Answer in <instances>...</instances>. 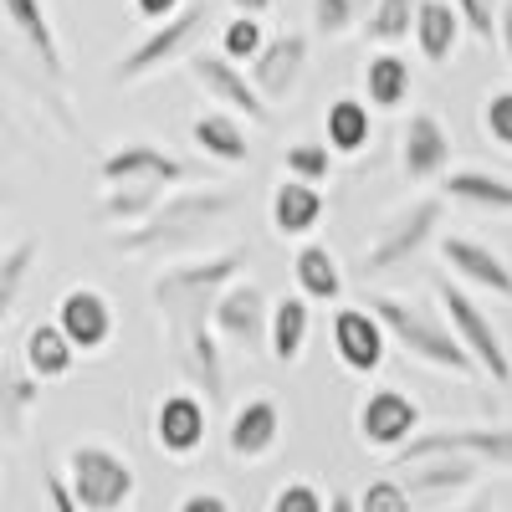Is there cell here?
Here are the masks:
<instances>
[{
  "instance_id": "cell-6",
  "label": "cell",
  "mask_w": 512,
  "mask_h": 512,
  "mask_svg": "<svg viewBox=\"0 0 512 512\" xmlns=\"http://www.w3.org/2000/svg\"><path fill=\"white\" fill-rule=\"evenodd\" d=\"M441 216H446V200H441V195H420V200H410L405 210H395V216L384 221V231L369 241V251H364V262H359V267H364L369 277H379V272H390V267L410 262L415 251L431 246Z\"/></svg>"
},
{
  "instance_id": "cell-12",
  "label": "cell",
  "mask_w": 512,
  "mask_h": 512,
  "mask_svg": "<svg viewBox=\"0 0 512 512\" xmlns=\"http://www.w3.org/2000/svg\"><path fill=\"white\" fill-rule=\"evenodd\" d=\"M333 354L354 374H374L384 364V354H390V333H384V323L364 303L359 308H338L333 313Z\"/></svg>"
},
{
  "instance_id": "cell-49",
  "label": "cell",
  "mask_w": 512,
  "mask_h": 512,
  "mask_svg": "<svg viewBox=\"0 0 512 512\" xmlns=\"http://www.w3.org/2000/svg\"><path fill=\"white\" fill-rule=\"evenodd\" d=\"M354 6H359V11H369V6H374V0H354Z\"/></svg>"
},
{
  "instance_id": "cell-36",
  "label": "cell",
  "mask_w": 512,
  "mask_h": 512,
  "mask_svg": "<svg viewBox=\"0 0 512 512\" xmlns=\"http://www.w3.org/2000/svg\"><path fill=\"white\" fill-rule=\"evenodd\" d=\"M262 41H267L262 16H231L226 31H221V57H231V62H251L256 52H262Z\"/></svg>"
},
{
  "instance_id": "cell-4",
  "label": "cell",
  "mask_w": 512,
  "mask_h": 512,
  "mask_svg": "<svg viewBox=\"0 0 512 512\" xmlns=\"http://www.w3.org/2000/svg\"><path fill=\"white\" fill-rule=\"evenodd\" d=\"M67 487L82 512H123L134 497V466L113 446H72L67 451Z\"/></svg>"
},
{
  "instance_id": "cell-37",
  "label": "cell",
  "mask_w": 512,
  "mask_h": 512,
  "mask_svg": "<svg viewBox=\"0 0 512 512\" xmlns=\"http://www.w3.org/2000/svg\"><path fill=\"white\" fill-rule=\"evenodd\" d=\"M359 512H415V497L405 492L400 477H374L359 492Z\"/></svg>"
},
{
  "instance_id": "cell-15",
  "label": "cell",
  "mask_w": 512,
  "mask_h": 512,
  "mask_svg": "<svg viewBox=\"0 0 512 512\" xmlns=\"http://www.w3.org/2000/svg\"><path fill=\"white\" fill-rule=\"evenodd\" d=\"M57 328L72 338L77 354H98L113 338V303L98 287H72L57 303Z\"/></svg>"
},
{
  "instance_id": "cell-3",
  "label": "cell",
  "mask_w": 512,
  "mask_h": 512,
  "mask_svg": "<svg viewBox=\"0 0 512 512\" xmlns=\"http://www.w3.org/2000/svg\"><path fill=\"white\" fill-rule=\"evenodd\" d=\"M364 308H369V313L384 323V333H390L405 354H415L420 364H431V369H441V374H477L472 354L456 344L451 323H441L431 308L410 303V297H390V292H374Z\"/></svg>"
},
{
  "instance_id": "cell-44",
  "label": "cell",
  "mask_w": 512,
  "mask_h": 512,
  "mask_svg": "<svg viewBox=\"0 0 512 512\" xmlns=\"http://www.w3.org/2000/svg\"><path fill=\"white\" fill-rule=\"evenodd\" d=\"M134 11H139L144 21H164V16L180 11V0H134Z\"/></svg>"
},
{
  "instance_id": "cell-8",
  "label": "cell",
  "mask_w": 512,
  "mask_h": 512,
  "mask_svg": "<svg viewBox=\"0 0 512 512\" xmlns=\"http://www.w3.org/2000/svg\"><path fill=\"white\" fill-rule=\"evenodd\" d=\"M472 456L482 466H512V425H451V431H415L400 451H395V466L405 461H420V456Z\"/></svg>"
},
{
  "instance_id": "cell-14",
  "label": "cell",
  "mask_w": 512,
  "mask_h": 512,
  "mask_svg": "<svg viewBox=\"0 0 512 512\" xmlns=\"http://www.w3.org/2000/svg\"><path fill=\"white\" fill-rule=\"evenodd\" d=\"M205 431H210V415H205V400L195 390H175V395L159 400L154 441H159L164 456H195L205 446Z\"/></svg>"
},
{
  "instance_id": "cell-45",
  "label": "cell",
  "mask_w": 512,
  "mask_h": 512,
  "mask_svg": "<svg viewBox=\"0 0 512 512\" xmlns=\"http://www.w3.org/2000/svg\"><path fill=\"white\" fill-rule=\"evenodd\" d=\"M497 47L507 52V67H512V0L497 6Z\"/></svg>"
},
{
  "instance_id": "cell-30",
  "label": "cell",
  "mask_w": 512,
  "mask_h": 512,
  "mask_svg": "<svg viewBox=\"0 0 512 512\" xmlns=\"http://www.w3.org/2000/svg\"><path fill=\"white\" fill-rule=\"evenodd\" d=\"M36 400H41V379L31 369L21 374L11 364H0V436L16 441L26 431V415L36 410Z\"/></svg>"
},
{
  "instance_id": "cell-2",
  "label": "cell",
  "mask_w": 512,
  "mask_h": 512,
  "mask_svg": "<svg viewBox=\"0 0 512 512\" xmlns=\"http://www.w3.org/2000/svg\"><path fill=\"white\" fill-rule=\"evenodd\" d=\"M241 205L236 190H190V195H164L144 221L123 226L113 236L118 256H175V251H190L210 226L221 216Z\"/></svg>"
},
{
  "instance_id": "cell-34",
  "label": "cell",
  "mask_w": 512,
  "mask_h": 512,
  "mask_svg": "<svg viewBox=\"0 0 512 512\" xmlns=\"http://www.w3.org/2000/svg\"><path fill=\"white\" fill-rule=\"evenodd\" d=\"M369 41H405L415 31V0H374L364 16Z\"/></svg>"
},
{
  "instance_id": "cell-29",
  "label": "cell",
  "mask_w": 512,
  "mask_h": 512,
  "mask_svg": "<svg viewBox=\"0 0 512 512\" xmlns=\"http://www.w3.org/2000/svg\"><path fill=\"white\" fill-rule=\"evenodd\" d=\"M72 364H77V349H72V338L57 328V318L52 323H36L26 333V369L36 379H67Z\"/></svg>"
},
{
  "instance_id": "cell-41",
  "label": "cell",
  "mask_w": 512,
  "mask_h": 512,
  "mask_svg": "<svg viewBox=\"0 0 512 512\" xmlns=\"http://www.w3.org/2000/svg\"><path fill=\"white\" fill-rule=\"evenodd\" d=\"M451 6H456L461 26L472 31L477 41H497V6L492 0H451Z\"/></svg>"
},
{
  "instance_id": "cell-38",
  "label": "cell",
  "mask_w": 512,
  "mask_h": 512,
  "mask_svg": "<svg viewBox=\"0 0 512 512\" xmlns=\"http://www.w3.org/2000/svg\"><path fill=\"white\" fill-rule=\"evenodd\" d=\"M359 6L354 0H313V31L318 36H344L354 26Z\"/></svg>"
},
{
  "instance_id": "cell-47",
  "label": "cell",
  "mask_w": 512,
  "mask_h": 512,
  "mask_svg": "<svg viewBox=\"0 0 512 512\" xmlns=\"http://www.w3.org/2000/svg\"><path fill=\"white\" fill-rule=\"evenodd\" d=\"M328 512H359V502H354L349 492H333V497H328Z\"/></svg>"
},
{
  "instance_id": "cell-42",
  "label": "cell",
  "mask_w": 512,
  "mask_h": 512,
  "mask_svg": "<svg viewBox=\"0 0 512 512\" xmlns=\"http://www.w3.org/2000/svg\"><path fill=\"white\" fill-rule=\"evenodd\" d=\"M41 492H47V512H82L62 472H47V477H41Z\"/></svg>"
},
{
  "instance_id": "cell-10",
  "label": "cell",
  "mask_w": 512,
  "mask_h": 512,
  "mask_svg": "<svg viewBox=\"0 0 512 512\" xmlns=\"http://www.w3.org/2000/svg\"><path fill=\"white\" fill-rule=\"evenodd\" d=\"M308 57H313V41L303 31H282V36L262 41V52L251 57V88L267 103H287L308 72Z\"/></svg>"
},
{
  "instance_id": "cell-35",
  "label": "cell",
  "mask_w": 512,
  "mask_h": 512,
  "mask_svg": "<svg viewBox=\"0 0 512 512\" xmlns=\"http://www.w3.org/2000/svg\"><path fill=\"white\" fill-rule=\"evenodd\" d=\"M282 169L292 180H308V185H323L333 175V149L328 144H292L282 154Z\"/></svg>"
},
{
  "instance_id": "cell-24",
  "label": "cell",
  "mask_w": 512,
  "mask_h": 512,
  "mask_svg": "<svg viewBox=\"0 0 512 512\" xmlns=\"http://www.w3.org/2000/svg\"><path fill=\"white\" fill-rule=\"evenodd\" d=\"M415 47H420V57L425 62H451V52H456V41H461V16H456V6L451 0H415Z\"/></svg>"
},
{
  "instance_id": "cell-1",
  "label": "cell",
  "mask_w": 512,
  "mask_h": 512,
  "mask_svg": "<svg viewBox=\"0 0 512 512\" xmlns=\"http://www.w3.org/2000/svg\"><path fill=\"white\" fill-rule=\"evenodd\" d=\"M251 262L246 246L216 251V256H190L159 272L154 282V308L164 313L169 328V354L175 369L190 379V390L200 400H221L226 395V374H221V338L210 328V308H216L221 287H231Z\"/></svg>"
},
{
  "instance_id": "cell-18",
  "label": "cell",
  "mask_w": 512,
  "mask_h": 512,
  "mask_svg": "<svg viewBox=\"0 0 512 512\" xmlns=\"http://www.w3.org/2000/svg\"><path fill=\"white\" fill-rule=\"evenodd\" d=\"M400 164L410 180H441L451 169V134L436 113H410L405 139H400Z\"/></svg>"
},
{
  "instance_id": "cell-23",
  "label": "cell",
  "mask_w": 512,
  "mask_h": 512,
  "mask_svg": "<svg viewBox=\"0 0 512 512\" xmlns=\"http://www.w3.org/2000/svg\"><path fill=\"white\" fill-rule=\"evenodd\" d=\"M323 190L318 185H308V180H282L277 190H272V226L282 231V236H313L318 231V221H323Z\"/></svg>"
},
{
  "instance_id": "cell-9",
  "label": "cell",
  "mask_w": 512,
  "mask_h": 512,
  "mask_svg": "<svg viewBox=\"0 0 512 512\" xmlns=\"http://www.w3.org/2000/svg\"><path fill=\"white\" fill-rule=\"evenodd\" d=\"M267 323H272V308H267V292L256 282L221 287L216 308H210L216 338L231 344V349H241V354H267Z\"/></svg>"
},
{
  "instance_id": "cell-28",
  "label": "cell",
  "mask_w": 512,
  "mask_h": 512,
  "mask_svg": "<svg viewBox=\"0 0 512 512\" xmlns=\"http://www.w3.org/2000/svg\"><path fill=\"white\" fill-rule=\"evenodd\" d=\"M190 134H195V144H200L210 159H221V164H246V159H251V139H246V128H241V118H236V113H226V108L200 113V118L190 123Z\"/></svg>"
},
{
  "instance_id": "cell-20",
  "label": "cell",
  "mask_w": 512,
  "mask_h": 512,
  "mask_svg": "<svg viewBox=\"0 0 512 512\" xmlns=\"http://www.w3.org/2000/svg\"><path fill=\"white\" fill-rule=\"evenodd\" d=\"M190 169L169 154V149H154V144H123L113 149L103 164H98V180L103 185H123V180H159V185H180Z\"/></svg>"
},
{
  "instance_id": "cell-48",
  "label": "cell",
  "mask_w": 512,
  "mask_h": 512,
  "mask_svg": "<svg viewBox=\"0 0 512 512\" xmlns=\"http://www.w3.org/2000/svg\"><path fill=\"white\" fill-rule=\"evenodd\" d=\"M461 512H492V502H487V497H477V502H466Z\"/></svg>"
},
{
  "instance_id": "cell-19",
  "label": "cell",
  "mask_w": 512,
  "mask_h": 512,
  "mask_svg": "<svg viewBox=\"0 0 512 512\" xmlns=\"http://www.w3.org/2000/svg\"><path fill=\"white\" fill-rule=\"evenodd\" d=\"M277 441H282V405H277L272 395H251V400L231 415L226 451H231L236 461H262Z\"/></svg>"
},
{
  "instance_id": "cell-21",
  "label": "cell",
  "mask_w": 512,
  "mask_h": 512,
  "mask_svg": "<svg viewBox=\"0 0 512 512\" xmlns=\"http://www.w3.org/2000/svg\"><path fill=\"white\" fill-rule=\"evenodd\" d=\"M0 16H6V26L21 36V47L41 62V72H47V77L67 72L62 47H57V31H52V16H47L41 0H0Z\"/></svg>"
},
{
  "instance_id": "cell-26",
  "label": "cell",
  "mask_w": 512,
  "mask_h": 512,
  "mask_svg": "<svg viewBox=\"0 0 512 512\" xmlns=\"http://www.w3.org/2000/svg\"><path fill=\"white\" fill-rule=\"evenodd\" d=\"M292 282L303 297H313V303H338V292H344V272H338L333 251L308 241L292 251Z\"/></svg>"
},
{
  "instance_id": "cell-31",
  "label": "cell",
  "mask_w": 512,
  "mask_h": 512,
  "mask_svg": "<svg viewBox=\"0 0 512 512\" xmlns=\"http://www.w3.org/2000/svg\"><path fill=\"white\" fill-rule=\"evenodd\" d=\"M364 98L374 108H400L410 98V62L400 52H379L364 67Z\"/></svg>"
},
{
  "instance_id": "cell-40",
  "label": "cell",
  "mask_w": 512,
  "mask_h": 512,
  "mask_svg": "<svg viewBox=\"0 0 512 512\" xmlns=\"http://www.w3.org/2000/svg\"><path fill=\"white\" fill-rule=\"evenodd\" d=\"M482 128L492 134V144L512 149V88H502V93L487 98V108H482Z\"/></svg>"
},
{
  "instance_id": "cell-33",
  "label": "cell",
  "mask_w": 512,
  "mask_h": 512,
  "mask_svg": "<svg viewBox=\"0 0 512 512\" xmlns=\"http://www.w3.org/2000/svg\"><path fill=\"white\" fill-rule=\"evenodd\" d=\"M36 267V236L16 241L11 251H0V323H6L21 303V292H26V277Z\"/></svg>"
},
{
  "instance_id": "cell-27",
  "label": "cell",
  "mask_w": 512,
  "mask_h": 512,
  "mask_svg": "<svg viewBox=\"0 0 512 512\" xmlns=\"http://www.w3.org/2000/svg\"><path fill=\"white\" fill-rule=\"evenodd\" d=\"M308 333H313V308H308V297L297 292V297H282V303L272 308V323H267V349L277 364H292L297 354L308 349Z\"/></svg>"
},
{
  "instance_id": "cell-5",
  "label": "cell",
  "mask_w": 512,
  "mask_h": 512,
  "mask_svg": "<svg viewBox=\"0 0 512 512\" xmlns=\"http://www.w3.org/2000/svg\"><path fill=\"white\" fill-rule=\"evenodd\" d=\"M441 308H446V323L456 333V344L472 354L477 374H487L492 384H512V359H507V344H502V333L492 328V318L477 308V297L466 292L461 282H441Z\"/></svg>"
},
{
  "instance_id": "cell-16",
  "label": "cell",
  "mask_w": 512,
  "mask_h": 512,
  "mask_svg": "<svg viewBox=\"0 0 512 512\" xmlns=\"http://www.w3.org/2000/svg\"><path fill=\"white\" fill-rule=\"evenodd\" d=\"M420 431V405L400 390H374L359 410V436L374 451H400Z\"/></svg>"
},
{
  "instance_id": "cell-43",
  "label": "cell",
  "mask_w": 512,
  "mask_h": 512,
  "mask_svg": "<svg viewBox=\"0 0 512 512\" xmlns=\"http://www.w3.org/2000/svg\"><path fill=\"white\" fill-rule=\"evenodd\" d=\"M175 512H231V502H226L221 492H190Z\"/></svg>"
},
{
  "instance_id": "cell-46",
  "label": "cell",
  "mask_w": 512,
  "mask_h": 512,
  "mask_svg": "<svg viewBox=\"0 0 512 512\" xmlns=\"http://www.w3.org/2000/svg\"><path fill=\"white\" fill-rule=\"evenodd\" d=\"M236 16H267L272 11V0H231Z\"/></svg>"
},
{
  "instance_id": "cell-7",
  "label": "cell",
  "mask_w": 512,
  "mask_h": 512,
  "mask_svg": "<svg viewBox=\"0 0 512 512\" xmlns=\"http://www.w3.org/2000/svg\"><path fill=\"white\" fill-rule=\"evenodd\" d=\"M205 26H210V6H200V0H195L190 11L164 16L159 31H149L139 47H128V52L113 62V82H118V88H134L139 77H149V72H159L164 62H175L180 52H190Z\"/></svg>"
},
{
  "instance_id": "cell-17",
  "label": "cell",
  "mask_w": 512,
  "mask_h": 512,
  "mask_svg": "<svg viewBox=\"0 0 512 512\" xmlns=\"http://www.w3.org/2000/svg\"><path fill=\"white\" fill-rule=\"evenodd\" d=\"M395 472H400V482H405L410 497H431V502H441V497H451V492H466V487H472V482L482 477V461L446 451V456L405 461V466H395Z\"/></svg>"
},
{
  "instance_id": "cell-22",
  "label": "cell",
  "mask_w": 512,
  "mask_h": 512,
  "mask_svg": "<svg viewBox=\"0 0 512 512\" xmlns=\"http://www.w3.org/2000/svg\"><path fill=\"white\" fill-rule=\"evenodd\" d=\"M441 195L466 210H482V216H512V180L492 175V169H446Z\"/></svg>"
},
{
  "instance_id": "cell-13",
  "label": "cell",
  "mask_w": 512,
  "mask_h": 512,
  "mask_svg": "<svg viewBox=\"0 0 512 512\" xmlns=\"http://www.w3.org/2000/svg\"><path fill=\"white\" fill-rule=\"evenodd\" d=\"M441 262L456 272L461 287H477V292H492V297H512V267L502 262V256L472 236H441L436 241Z\"/></svg>"
},
{
  "instance_id": "cell-39",
  "label": "cell",
  "mask_w": 512,
  "mask_h": 512,
  "mask_svg": "<svg viewBox=\"0 0 512 512\" xmlns=\"http://www.w3.org/2000/svg\"><path fill=\"white\" fill-rule=\"evenodd\" d=\"M267 512H328V497L313 487V482H287Z\"/></svg>"
},
{
  "instance_id": "cell-11",
  "label": "cell",
  "mask_w": 512,
  "mask_h": 512,
  "mask_svg": "<svg viewBox=\"0 0 512 512\" xmlns=\"http://www.w3.org/2000/svg\"><path fill=\"white\" fill-rule=\"evenodd\" d=\"M190 77H195V88H200L205 98H216L226 113L251 118V123L267 118V98L251 88V77L236 72L231 57H221V52H195V57H190Z\"/></svg>"
},
{
  "instance_id": "cell-32",
  "label": "cell",
  "mask_w": 512,
  "mask_h": 512,
  "mask_svg": "<svg viewBox=\"0 0 512 512\" xmlns=\"http://www.w3.org/2000/svg\"><path fill=\"white\" fill-rule=\"evenodd\" d=\"M323 134H328L333 154H359L369 144V108L354 98H333L323 113Z\"/></svg>"
},
{
  "instance_id": "cell-25",
  "label": "cell",
  "mask_w": 512,
  "mask_h": 512,
  "mask_svg": "<svg viewBox=\"0 0 512 512\" xmlns=\"http://www.w3.org/2000/svg\"><path fill=\"white\" fill-rule=\"evenodd\" d=\"M164 190L169 185H159V180H123V185H103V200H98V210H93V221L98 226H134V221H144L149 210L164 200Z\"/></svg>"
}]
</instances>
